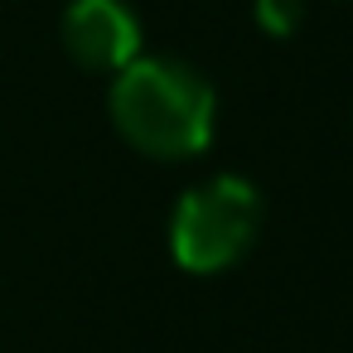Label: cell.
<instances>
[{
  "instance_id": "obj_1",
  "label": "cell",
  "mask_w": 353,
  "mask_h": 353,
  "mask_svg": "<svg viewBox=\"0 0 353 353\" xmlns=\"http://www.w3.org/2000/svg\"><path fill=\"white\" fill-rule=\"evenodd\" d=\"M117 131L150 160H189L213 141L218 97L179 59H131L112 83Z\"/></svg>"
},
{
  "instance_id": "obj_2",
  "label": "cell",
  "mask_w": 353,
  "mask_h": 353,
  "mask_svg": "<svg viewBox=\"0 0 353 353\" xmlns=\"http://www.w3.org/2000/svg\"><path fill=\"white\" fill-rule=\"evenodd\" d=\"M261 228V194L242 174H213L174 203L170 218V252L184 271L213 276L242 261Z\"/></svg>"
},
{
  "instance_id": "obj_3",
  "label": "cell",
  "mask_w": 353,
  "mask_h": 353,
  "mask_svg": "<svg viewBox=\"0 0 353 353\" xmlns=\"http://www.w3.org/2000/svg\"><path fill=\"white\" fill-rule=\"evenodd\" d=\"M63 49L78 68L121 73L141 59V20L126 0H73L63 10Z\"/></svg>"
},
{
  "instance_id": "obj_4",
  "label": "cell",
  "mask_w": 353,
  "mask_h": 353,
  "mask_svg": "<svg viewBox=\"0 0 353 353\" xmlns=\"http://www.w3.org/2000/svg\"><path fill=\"white\" fill-rule=\"evenodd\" d=\"M252 10H256V25H261L266 34L285 39V34H295L300 20H305V0H256Z\"/></svg>"
}]
</instances>
